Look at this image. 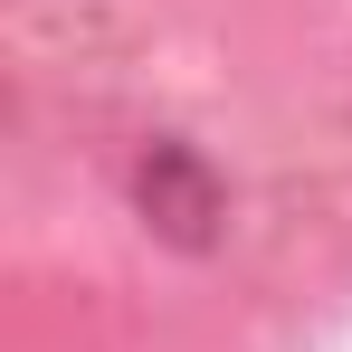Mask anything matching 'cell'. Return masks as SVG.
<instances>
[{"label": "cell", "instance_id": "obj_1", "mask_svg": "<svg viewBox=\"0 0 352 352\" xmlns=\"http://www.w3.org/2000/svg\"><path fill=\"white\" fill-rule=\"evenodd\" d=\"M143 210H153L172 238H210V219H219V190H210V172H200L181 143H162V153H153V172H143Z\"/></svg>", "mask_w": 352, "mask_h": 352}]
</instances>
